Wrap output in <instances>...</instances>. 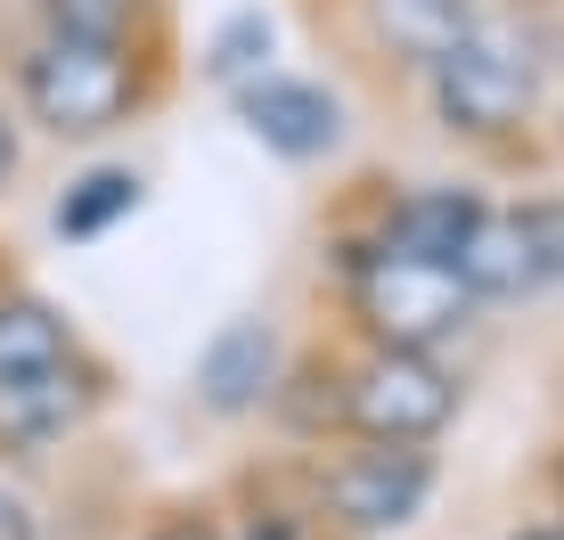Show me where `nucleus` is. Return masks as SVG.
Returning a JSON list of instances; mask_svg holds the SVG:
<instances>
[{
  "mask_svg": "<svg viewBox=\"0 0 564 540\" xmlns=\"http://www.w3.org/2000/svg\"><path fill=\"white\" fill-rule=\"evenodd\" d=\"M458 410V377L434 353L410 344H368L352 360V393H344V434L352 442H434Z\"/></svg>",
  "mask_w": 564,
  "mask_h": 540,
  "instance_id": "obj_4",
  "label": "nucleus"
},
{
  "mask_svg": "<svg viewBox=\"0 0 564 540\" xmlns=\"http://www.w3.org/2000/svg\"><path fill=\"white\" fill-rule=\"evenodd\" d=\"M238 540H311V532H303V516H279V508H262V516H254V525H246Z\"/></svg>",
  "mask_w": 564,
  "mask_h": 540,
  "instance_id": "obj_20",
  "label": "nucleus"
},
{
  "mask_svg": "<svg viewBox=\"0 0 564 540\" xmlns=\"http://www.w3.org/2000/svg\"><path fill=\"white\" fill-rule=\"evenodd\" d=\"M164 83H172L164 42H57V33H42L9 66L17 115L42 140H107V131L140 123L164 99Z\"/></svg>",
  "mask_w": 564,
  "mask_h": 540,
  "instance_id": "obj_1",
  "label": "nucleus"
},
{
  "mask_svg": "<svg viewBox=\"0 0 564 540\" xmlns=\"http://www.w3.org/2000/svg\"><path fill=\"white\" fill-rule=\"evenodd\" d=\"M0 540H42V516H33V499L9 492V484H0Z\"/></svg>",
  "mask_w": 564,
  "mask_h": 540,
  "instance_id": "obj_19",
  "label": "nucleus"
},
{
  "mask_svg": "<svg viewBox=\"0 0 564 540\" xmlns=\"http://www.w3.org/2000/svg\"><path fill=\"white\" fill-rule=\"evenodd\" d=\"M140 540H229L213 516H197V508H181V516H155V525L140 532Z\"/></svg>",
  "mask_w": 564,
  "mask_h": 540,
  "instance_id": "obj_18",
  "label": "nucleus"
},
{
  "mask_svg": "<svg viewBox=\"0 0 564 540\" xmlns=\"http://www.w3.org/2000/svg\"><path fill=\"white\" fill-rule=\"evenodd\" d=\"M458 279L475 287V303H508L523 295V287H540L549 270H540V246H532V229H523V214L508 205V214H482L475 222V238L458 246Z\"/></svg>",
  "mask_w": 564,
  "mask_h": 540,
  "instance_id": "obj_11",
  "label": "nucleus"
},
{
  "mask_svg": "<svg viewBox=\"0 0 564 540\" xmlns=\"http://www.w3.org/2000/svg\"><path fill=\"white\" fill-rule=\"evenodd\" d=\"M74 353H83V336H74V320L50 295H33V287L0 295V377L50 369V360H74Z\"/></svg>",
  "mask_w": 564,
  "mask_h": 540,
  "instance_id": "obj_13",
  "label": "nucleus"
},
{
  "mask_svg": "<svg viewBox=\"0 0 564 540\" xmlns=\"http://www.w3.org/2000/svg\"><path fill=\"white\" fill-rule=\"evenodd\" d=\"M336 287H344V312H352V327L368 344H410V353H434L475 312V287L451 262L384 246L377 229L336 238Z\"/></svg>",
  "mask_w": 564,
  "mask_h": 540,
  "instance_id": "obj_2",
  "label": "nucleus"
},
{
  "mask_svg": "<svg viewBox=\"0 0 564 540\" xmlns=\"http://www.w3.org/2000/svg\"><path fill=\"white\" fill-rule=\"evenodd\" d=\"M344 393H352V360L303 353L295 369L279 377L270 410H279V426L295 434V442H327V434H344Z\"/></svg>",
  "mask_w": 564,
  "mask_h": 540,
  "instance_id": "obj_12",
  "label": "nucleus"
},
{
  "mask_svg": "<svg viewBox=\"0 0 564 540\" xmlns=\"http://www.w3.org/2000/svg\"><path fill=\"white\" fill-rule=\"evenodd\" d=\"M123 214H140V172L131 164H90V172H74L66 197L50 205V229L66 246H90V238H107Z\"/></svg>",
  "mask_w": 564,
  "mask_h": 540,
  "instance_id": "obj_14",
  "label": "nucleus"
},
{
  "mask_svg": "<svg viewBox=\"0 0 564 540\" xmlns=\"http://www.w3.org/2000/svg\"><path fill=\"white\" fill-rule=\"evenodd\" d=\"M262 57H270V17H262V9H238V17L205 42V74H213L221 90H238V83H254V74H270Z\"/></svg>",
  "mask_w": 564,
  "mask_h": 540,
  "instance_id": "obj_16",
  "label": "nucleus"
},
{
  "mask_svg": "<svg viewBox=\"0 0 564 540\" xmlns=\"http://www.w3.org/2000/svg\"><path fill=\"white\" fill-rule=\"evenodd\" d=\"M434 499V458L425 442H352L319 467V508L344 532H401Z\"/></svg>",
  "mask_w": 564,
  "mask_h": 540,
  "instance_id": "obj_5",
  "label": "nucleus"
},
{
  "mask_svg": "<svg viewBox=\"0 0 564 540\" xmlns=\"http://www.w3.org/2000/svg\"><path fill=\"white\" fill-rule=\"evenodd\" d=\"M279 377H286V344H279L270 320H229V327H213V344L197 353V401L213 418L270 410Z\"/></svg>",
  "mask_w": 564,
  "mask_h": 540,
  "instance_id": "obj_8",
  "label": "nucleus"
},
{
  "mask_svg": "<svg viewBox=\"0 0 564 540\" xmlns=\"http://www.w3.org/2000/svg\"><path fill=\"white\" fill-rule=\"evenodd\" d=\"M17 172H25V115L0 107V197L17 188Z\"/></svg>",
  "mask_w": 564,
  "mask_h": 540,
  "instance_id": "obj_17",
  "label": "nucleus"
},
{
  "mask_svg": "<svg viewBox=\"0 0 564 540\" xmlns=\"http://www.w3.org/2000/svg\"><path fill=\"white\" fill-rule=\"evenodd\" d=\"M57 42H164V0H33Z\"/></svg>",
  "mask_w": 564,
  "mask_h": 540,
  "instance_id": "obj_15",
  "label": "nucleus"
},
{
  "mask_svg": "<svg viewBox=\"0 0 564 540\" xmlns=\"http://www.w3.org/2000/svg\"><path fill=\"white\" fill-rule=\"evenodd\" d=\"M360 25L368 42H377L393 66H434V57H451L466 33L482 25L475 0H360Z\"/></svg>",
  "mask_w": 564,
  "mask_h": 540,
  "instance_id": "obj_9",
  "label": "nucleus"
},
{
  "mask_svg": "<svg viewBox=\"0 0 564 540\" xmlns=\"http://www.w3.org/2000/svg\"><path fill=\"white\" fill-rule=\"evenodd\" d=\"M9 287H17V270H9V246H0V295H9Z\"/></svg>",
  "mask_w": 564,
  "mask_h": 540,
  "instance_id": "obj_22",
  "label": "nucleus"
},
{
  "mask_svg": "<svg viewBox=\"0 0 564 540\" xmlns=\"http://www.w3.org/2000/svg\"><path fill=\"white\" fill-rule=\"evenodd\" d=\"M556 475H564V467H556Z\"/></svg>",
  "mask_w": 564,
  "mask_h": 540,
  "instance_id": "obj_23",
  "label": "nucleus"
},
{
  "mask_svg": "<svg viewBox=\"0 0 564 540\" xmlns=\"http://www.w3.org/2000/svg\"><path fill=\"white\" fill-rule=\"evenodd\" d=\"M238 123L254 131L270 156L319 164L344 140V99L327 83H311V74H254V83H238Z\"/></svg>",
  "mask_w": 564,
  "mask_h": 540,
  "instance_id": "obj_7",
  "label": "nucleus"
},
{
  "mask_svg": "<svg viewBox=\"0 0 564 540\" xmlns=\"http://www.w3.org/2000/svg\"><path fill=\"white\" fill-rule=\"evenodd\" d=\"M425 90H434V115L451 140H516L523 115L540 99V50L532 33H516V17H482L475 33L425 66Z\"/></svg>",
  "mask_w": 564,
  "mask_h": 540,
  "instance_id": "obj_3",
  "label": "nucleus"
},
{
  "mask_svg": "<svg viewBox=\"0 0 564 540\" xmlns=\"http://www.w3.org/2000/svg\"><path fill=\"white\" fill-rule=\"evenodd\" d=\"M107 393H115V377L90 353L25 369V377H0V458H42L50 442L83 434L107 410Z\"/></svg>",
  "mask_w": 564,
  "mask_h": 540,
  "instance_id": "obj_6",
  "label": "nucleus"
},
{
  "mask_svg": "<svg viewBox=\"0 0 564 540\" xmlns=\"http://www.w3.org/2000/svg\"><path fill=\"white\" fill-rule=\"evenodd\" d=\"M491 214V205L475 197V188H458V181H434V188H410V197H393L377 222V238L384 246H410V255H434V262H451L458 270V246L475 238V222Z\"/></svg>",
  "mask_w": 564,
  "mask_h": 540,
  "instance_id": "obj_10",
  "label": "nucleus"
},
{
  "mask_svg": "<svg viewBox=\"0 0 564 540\" xmlns=\"http://www.w3.org/2000/svg\"><path fill=\"white\" fill-rule=\"evenodd\" d=\"M516 540H564V525H532V532H516Z\"/></svg>",
  "mask_w": 564,
  "mask_h": 540,
  "instance_id": "obj_21",
  "label": "nucleus"
}]
</instances>
